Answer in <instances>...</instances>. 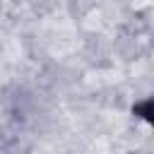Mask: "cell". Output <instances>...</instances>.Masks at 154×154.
Wrapping results in <instances>:
<instances>
[{"instance_id":"1","label":"cell","mask_w":154,"mask_h":154,"mask_svg":"<svg viewBox=\"0 0 154 154\" xmlns=\"http://www.w3.org/2000/svg\"><path fill=\"white\" fill-rule=\"evenodd\" d=\"M130 113H132L137 120H142V123L154 132V94H147V96L137 99V101L130 106Z\"/></svg>"}]
</instances>
